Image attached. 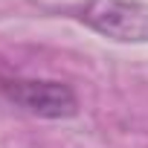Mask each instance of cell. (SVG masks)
<instances>
[{
	"instance_id": "6da1fadb",
	"label": "cell",
	"mask_w": 148,
	"mask_h": 148,
	"mask_svg": "<svg viewBox=\"0 0 148 148\" xmlns=\"http://www.w3.org/2000/svg\"><path fill=\"white\" fill-rule=\"evenodd\" d=\"M79 21L119 44H148V3L139 0H87Z\"/></svg>"
},
{
	"instance_id": "7a4b0ae2",
	"label": "cell",
	"mask_w": 148,
	"mask_h": 148,
	"mask_svg": "<svg viewBox=\"0 0 148 148\" xmlns=\"http://www.w3.org/2000/svg\"><path fill=\"white\" fill-rule=\"evenodd\" d=\"M0 93L12 105L41 119H70L79 113V99L70 84L49 79H0Z\"/></svg>"
}]
</instances>
